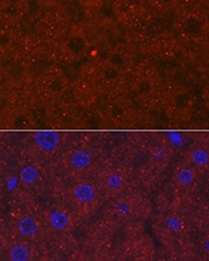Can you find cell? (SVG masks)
<instances>
[{
  "instance_id": "7",
  "label": "cell",
  "mask_w": 209,
  "mask_h": 261,
  "mask_svg": "<svg viewBox=\"0 0 209 261\" xmlns=\"http://www.w3.org/2000/svg\"><path fill=\"white\" fill-rule=\"evenodd\" d=\"M8 260L9 261H32L33 250L28 243L17 242L14 243L8 249Z\"/></svg>"
},
{
  "instance_id": "14",
  "label": "cell",
  "mask_w": 209,
  "mask_h": 261,
  "mask_svg": "<svg viewBox=\"0 0 209 261\" xmlns=\"http://www.w3.org/2000/svg\"><path fill=\"white\" fill-rule=\"evenodd\" d=\"M202 249L205 250L206 253L209 254V237H208L207 239L203 240V242H202Z\"/></svg>"
},
{
  "instance_id": "11",
  "label": "cell",
  "mask_w": 209,
  "mask_h": 261,
  "mask_svg": "<svg viewBox=\"0 0 209 261\" xmlns=\"http://www.w3.org/2000/svg\"><path fill=\"white\" fill-rule=\"evenodd\" d=\"M190 160L196 167H207L209 165V151L205 148L197 147L191 151Z\"/></svg>"
},
{
  "instance_id": "9",
  "label": "cell",
  "mask_w": 209,
  "mask_h": 261,
  "mask_svg": "<svg viewBox=\"0 0 209 261\" xmlns=\"http://www.w3.org/2000/svg\"><path fill=\"white\" fill-rule=\"evenodd\" d=\"M174 180L180 188H189L195 183L196 174L190 167H181L174 175Z\"/></svg>"
},
{
  "instance_id": "6",
  "label": "cell",
  "mask_w": 209,
  "mask_h": 261,
  "mask_svg": "<svg viewBox=\"0 0 209 261\" xmlns=\"http://www.w3.org/2000/svg\"><path fill=\"white\" fill-rule=\"evenodd\" d=\"M92 154L86 149H76L71 152L68 157V163L74 170H84L91 166Z\"/></svg>"
},
{
  "instance_id": "15",
  "label": "cell",
  "mask_w": 209,
  "mask_h": 261,
  "mask_svg": "<svg viewBox=\"0 0 209 261\" xmlns=\"http://www.w3.org/2000/svg\"><path fill=\"white\" fill-rule=\"evenodd\" d=\"M2 190H3V184H2V180H0V192H2Z\"/></svg>"
},
{
  "instance_id": "2",
  "label": "cell",
  "mask_w": 209,
  "mask_h": 261,
  "mask_svg": "<svg viewBox=\"0 0 209 261\" xmlns=\"http://www.w3.org/2000/svg\"><path fill=\"white\" fill-rule=\"evenodd\" d=\"M47 223L55 232H66L72 225L71 215L63 209H53L47 215Z\"/></svg>"
},
{
  "instance_id": "8",
  "label": "cell",
  "mask_w": 209,
  "mask_h": 261,
  "mask_svg": "<svg viewBox=\"0 0 209 261\" xmlns=\"http://www.w3.org/2000/svg\"><path fill=\"white\" fill-rule=\"evenodd\" d=\"M18 178L22 184L27 185V187H32L40 178V170L34 165H27L19 170Z\"/></svg>"
},
{
  "instance_id": "3",
  "label": "cell",
  "mask_w": 209,
  "mask_h": 261,
  "mask_svg": "<svg viewBox=\"0 0 209 261\" xmlns=\"http://www.w3.org/2000/svg\"><path fill=\"white\" fill-rule=\"evenodd\" d=\"M33 141L37 147L44 152H51L56 149L61 142V135L56 132H38L34 134Z\"/></svg>"
},
{
  "instance_id": "1",
  "label": "cell",
  "mask_w": 209,
  "mask_h": 261,
  "mask_svg": "<svg viewBox=\"0 0 209 261\" xmlns=\"http://www.w3.org/2000/svg\"><path fill=\"white\" fill-rule=\"evenodd\" d=\"M72 199L77 204L90 205L97 200L98 192L94 185L90 182H80L74 185L71 191Z\"/></svg>"
},
{
  "instance_id": "12",
  "label": "cell",
  "mask_w": 209,
  "mask_h": 261,
  "mask_svg": "<svg viewBox=\"0 0 209 261\" xmlns=\"http://www.w3.org/2000/svg\"><path fill=\"white\" fill-rule=\"evenodd\" d=\"M136 209V203L133 202V200L130 198H121L118 199L115 203V210L119 216L123 217H128L132 216Z\"/></svg>"
},
{
  "instance_id": "10",
  "label": "cell",
  "mask_w": 209,
  "mask_h": 261,
  "mask_svg": "<svg viewBox=\"0 0 209 261\" xmlns=\"http://www.w3.org/2000/svg\"><path fill=\"white\" fill-rule=\"evenodd\" d=\"M163 226L168 233L171 234H180L183 232L184 228V223L181 219V217H178L176 215H170L165 217V219L163 220Z\"/></svg>"
},
{
  "instance_id": "5",
  "label": "cell",
  "mask_w": 209,
  "mask_h": 261,
  "mask_svg": "<svg viewBox=\"0 0 209 261\" xmlns=\"http://www.w3.org/2000/svg\"><path fill=\"white\" fill-rule=\"evenodd\" d=\"M16 229L21 237L25 239H32L39 232V224L37 219L31 215H24L16 222Z\"/></svg>"
},
{
  "instance_id": "4",
  "label": "cell",
  "mask_w": 209,
  "mask_h": 261,
  "mask_svg": "<svg viewBox=\"0 0 209 261\" xmlns=\"http://www.w3.org/2000/svg\"><path fill=\"white\" fill-rule=\"evenodd\" d=\"M102 185L104 190L107 191L109 194L113 195H118L123 193L124 189H125V178H124L123 175L118 172H109L104 174L102 178Z\"/></svg>"
},
{
  "instance_id": "13",
  "label": "cell",
  "mask_w": 209,
  "mask_h": 261,
  "mask_svg": "<svg viewBox=\"0 0 209 261\" xmlns=\"http://www.w3.org/2000/svg\"><path fill=\"white\" fill-rule=\"evenodd\" d=\"M170 141L174 144V145H180L182 143V137L180 133H170Z\"/></svg>"
}]
</instances>
